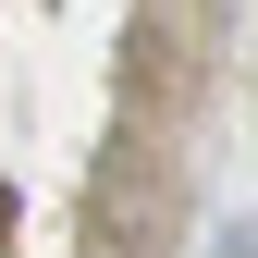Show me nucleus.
<instances>
[{
  "label": "nucleus",
  "instance_id": "nucleus-1",
  "mask_svg": "<svg viewBox=\"0 0 258 258\" xmlns=\"http://www.w3.org/2000/svg\"><path fill=\"white\" fill-rule=\"evenodd\" d=\"M221 258H258V246H246V234H221Z\"/></svg>",
  "mask_w": 258,
  "mask_h": 258
}]
</instances>
